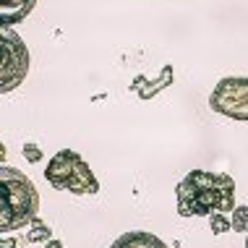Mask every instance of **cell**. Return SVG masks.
<instances>
[{
  "label": "cell",
  "instance_id": "6da1fadb",
  "mask_svg": "<svg viewBox=\"0 0 248 248\" xmlns=\"http://www.w3.org/2000/svg\"><path fill=\"white\" fill-rule=\"evenodd\" d=\"M175 193L180 217H209L235 209V180L225 172L191 170L178 183Z\"/></svg>",
  "mask_w": 248,
  "mask_h": 248
},
{
  "label": "cell",
  "instance_id": "7a4b0ae2",
  "mask_svg": "<svg viewBox=\"0 0 248 248\" xmlns=\"http://www.w3.org/2000/svg\"><path fill=\"white\" fill-rule=\"evenodd\" d=\"M39 193L24 172L0 165V232L21 230L37 217Z\"/></svg>",
  "mask_w": 248,
  "mask_h": 248
},
{
  "label": "cell",
  "instance_id": "3957f363",
  "mask_svg": "<svg viewBox=\"0 0 248 248\" xmlns=\"http://www.w3.org/2000/svg\"><path fill=\"white\" fill-rule=\"evenodd\" d=\"M45 178H47V183L52 188L71 191L76 196L99 191V183H97L94 172H92V167L86 165V159L81 154H76L73 149L58 152L47 162V167H45Z\"/></svg>",
  "mask_w": 248,
  "mask_h": 248
},
{
  "label": "cell",
  "instance_id": "277c9868",
  "mask_svg": "<svg viewBox=\"0 0 248 248\" xmlns=\"http://www.w3.org/2000/svg\"><path fill=\"white\" fill-rule=\"evenodd\" d=\"M29 73V50L21 34L11 26H0V94L13 92Z\"/></svg>",
  "mask_w": 248,
  "mask_h": 248
},
{
  "label": "cell",
  "instance_id": "5b68a950",
  "mask_svg": "<svg viewBox=\"0 0 248 248\" xmlns=\"http://www.w3.org/2000/svg\"><path fill=\"white\" fill-rule=\"evenodd\" d=\"M209 107L219 115L246 123L248 120V78L246 76H227L222 78L209 94Z\"/></svg>",
  "mask_w": 248,
  "mask_h": 248
},
{
  "label": "cell",
  "instance_id": "8992f818",
  "mask_svg": "<svg viewBox=\"0 0 248 248\" xmlns=\"http://www.w3.org/2000/svg\"><path fill=\"white\" fill-rule=\"evenodd\" d=\"M172 76H175V71H172V65H165L162 71H159V78H154V81H146L144 76H136L131 84V89L136 92L141 99H152L154 94H159L162 89L172 84Z\"/></svg>",
  "mask_w": 248,
  "mask_h": 248
},
{
  "label": "cell",
  "instance_id": "52a82bcc",
  "mask_svg": "<svg viewBox=\"0 0 248 248\" xmlns=\"http://www.w3.org/2000/svg\"><path fill=\"white\" fill-rule=\"evenodd\" d=\"M37 0H0V26H13L34 11Z\"/></svg>",
  "mask_w": 248,
  "mask_h": 248
},
{
  "label": "cell",
  "instance_id": "ba28073f",
  "mask_svg": "<svg viewBox=\"0 0 248 248\" xmlns=\"http://www.w3.org/2000/svg\"><path fill=\"white\" fill-rule=\"evenodd\" d=\"M110 248H170L165 240H159L157 235L152 232H144V230H131L125 235H120Z\"/></svg>",
  "mask_w": 248,
  "mask_h": 248
},
{
  "label": "cell",
  "instance_id": "9c48e42d",
  "mask_svg": "<svg viewBox=\"0 0 248 248\" xmlns=\"http://www.w3.org/2000/svg\"><path fill=\"white\" fill-rule=\"evenodd\" d=\"M31 230H29V235H26V243H47V240H52V230L47 225L42 222V219H31Z\"/></svg>",
  "mask_w": 248,
  "mask_h": 248
},
{
  "label": "cell",
  "instance_id": "30bf717a",
  "mask_svg": "<svg viewBox=\"0 0 248 248\" xmlns=\"http://www.w3.org/2000/svg\"><path fill=\"white\" fill-rule=\"evenodd\" d=\"M230 227L238 232H246L248 230V206H235L230 214Z\"/></svg>",
  "mask_w": 248,
  "mask_h": 248
},
{
  "label": "cell",
  "instance_id": "8fae6325",
  "mask_svg": "<svg viewBox=\"0 0 248 248\" xmlns=\"http://www.w3.org/2000/svg\"><path fill=\"white\" fill-rule=\"evenodd\" d=\"M209 227H212V232L214 235H222V232L230 230V219L225 217V214H209Z\"/></svg>",
  "mask_w": 248,
  "mask_h": 248
},
{
  "label": "cell",
  "instance_id": "7c38bea8",
  "mask_svg": "<svg viewBox=\"0 0 248 248\" xmlns=\"http://www.w3.org/2000/svg\"><path fill=\"white\" fill-rule=\"evenodd\" d=\"M21 152H24L26 162H31V165L42 162V149H39L37 144H24V146H21Z\"/></svg>",
  "mask_w": 248,
  "mask_h": 248
},
{
  "label": "cell",
  "instance_id": "4fadbf2b",
  "mask_svg": "<svg viewBox=\"0 0 248 248\" xmlns=\"http://www.w3.org/2000/svg\"><path fill=\"white\" fill-rule=\"evenodd\" d=\"M0 248H18V238H0Z\"/></svg>",
  "mask_w": 248,
  "mask_h": 248
},
{
  "label": "cell",
  "instance_id": "5bb4252c",
  "mask_svg": "<svg viewBox=\"0 0 248 248\" xmlns=\"http://www.w3.org/2000/svg\"><path fill=\"white\" fill-rule=\"evenodd\" d=\"M5 157H8V149H5V146H3V144H0V165H3V162H5Z\"/></svg>",
  "mask_w": 248,
  "mask_h": 248
},
{
  "label": "cell",
  "instance_id": "9a60e30c",
  "mask_svg": "<svg viewBox=\"0 0 248 248\" xmlns=\"http://www.w3.org/2000/svg\"><path fill=\"white\" fill-rule=\"evenodd\" d=\"M45 248H63V243H60V240H47V246Z\"/></svg>",
  "mask_w": 248,
  "mask_h": 248
},
{
  "label": "cell",
  "instance_id": "2e32d148",
  "mask_svg": "<svg viewBox=\"0 0 248 248\" xmlns=\"http://www.w3.org/2000/svg\"><path fill=\"white\" fill-rule=\"evenodd\" d=\"M246 248H248V230H246Z\"/></svg>",
  "mask_w": 248,
  "mask_h": 248
}]
</instances>
